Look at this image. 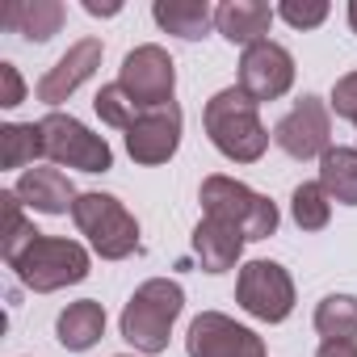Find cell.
Returning <instances> with one entry per match:
<instances>
[{
	"mask_svg": "<svg viewBox=\"0 0 357 357\" xmlns=\"http://www.w3.org/2000/svg\"><path fill=\"white\" fill-rule=\"evenodd\" d=\"M118 84H122L143 109L172 105V93H176V63H172V55H168L164 47L143 43V47H135V51L122 59Z\"/></svg>",
	"mask_w": 357,
	"mask_h": 357,
	"instance_id": "8",
	"label": "cell"
},
{
	"mask_svg": "<svg viewBox=\"0 0 357 357\" xmlns=\"http://www.w3.org/2000/svg\"><path fill=\"white\" fill-rule=\"evenodd\" d=\"M47 155L43 126L38 122H5L0 126V164L5 168H34V160Z\"/></svg>",
	"mask_w": 357,
	"mask_h": 357,
	"instance_id": "21",
	"label": "cell"
},
{
	"mask_svg": "<svg viewBox=\"0 0 357 357\" xmlns=\"http://www.w3.org/2000/svg\"><path fill=\"white\" fill-rule=\"evenodd\" d=\"M181 311H185V290H181V282H172V278H147V282L130 294V303L122 307V319H118L122 340H126L135 353L155 357V353L168 349L172 324L181 319Z\"/></svg>",
	"mask_w": 357,
	"mask_h": 357,
	"instance_id": "2",
	"label": "cell"
},
{
	"mask_svg": "<svg viewBox=\"0 0 357 357\" xmlns=\"http://www.w3.org/2000/svg\"><path fill=\"white\" fill-rule=\"evenodd\" d=\"M328 109H332L336 118L357 122V72H349V76H340V80L332 84V101H328Z\"/></svg>",
	"mask_w": 357,
	"mask_h": 357,
	"instance_id": "26",
	"label": "cell"
},
{
	"mask_svg": "<svg viewBox=\"0 0 357 357\" xmlns=\"http://www.w3.org/2000/svg\"><path fill=\"white\" fill-rule=\"evenodd\" d=\"M9 269L17 273V282L34 294H55L63 286H76L89 278L93 257L84 244L63 240V236H38L17 261H9Z\"/></svg>",
	"mask_w": 357,
	"mask_h": 357,
	"instance_id": "3",
	"label": "cell"
},
{
	"mask_svg": "<svg viewBox=\"0 0 357 357\" xmlns=\"http://www.w3.org/2000/svg\"><path fill=\"white\" fill-rule=\"evenodd\" d=\"M236 303L261 324H282L294 311V278L278 261H248L236 278Z\"/></svg>",
	"mask_w": 357,
	"mask_h": 357,
	"instance_id": "7",
	"label": "cell"
},
{
	"mask_svg": "<svg viewBox=\"0 0 357 357\" xmlns=\"http://www.w3.org/2000/svg\"><path fill=\"white\" fill-rule=\"evenodd\" d=\"M244 244H248L244 231L231 227V223H223V219L202 215V223L194 227V257H198V265H202L206 273H227V269H236L240 257H244Z\"/></svg>",
	"mask_w": 357,
	"mask_h": 357,
	"instance_id": "15",
	"label": "cell"
},
{
	"mask_svg": "<svg viewBox=\"0 0 357 357\" xmlns=\"http://www.w3.org/2000/svg\"><path fill=\"white\" fill-rule=\"evenodd\" d=\"M315 332L324 340H357V298L353 294H328L315 307Z\"/></svg>",
	"mask_w": 357,
	"mask_h": 357,
	"instance_id": "22",
	"label": "cell"
},
{
	"mask_svg": "<svg viewBox=\"0 0 357 357\" xmlns=\"http://www.w3.org/2000/svg\"><path fill=\"white\" fill-rule=\"evenodd\" d=\"M278 9L261 5V0H227V5L215 9V30L231 43V47H252V43H265L269 26H273Z\"/></svg>",
	"mask_w": 357,
	"mask_h": 357,
	"instance_id": "16",
	"label": "cell"
},
{
	"mask_svg": "<svg viewBox=\"0 0 357 357\" xmlns=\"http://www.w3.org/2000/svg\"><path fill=\"white\" fill-rule=\"evenodd\" d=\"M315 357H357V340H324Z\"/></svg>",
	"mask_w": 357,
	"mask_h": 357,
	"instance_id": "28",
	"label": "cell"
},
{
	"mask_svg": "<svg viewBox=\"0 0 357 357\" xmlns=\"http://www.w3.org/2000/svg\"><path fill=\"white\" fill-rule=\"evenodd\" d=\"M13 194L22 198V206H30L38 215H68L80 198L76 185L68 181V172H59V168H26L17 176Z\"/></svg>",
	"mask_w": 357,
	"mask_h": 357,
	"instance_id": "14",
	"label": "cell"
},
{
	"mask_svg": "<svg viewBox=\"0 0 357 357\" xmlns=\"http://www.w3.org/2000/svg\"><path fill=\"white\" fill-rule=\"evenodd\" d=\"M72 223L101 261H126L130 252H139V219L114 194H80L72 206Z\"/></svg>",
	"mask_w": 357,
	"mask_h": 357,
	"instance_id": "5",
	"label": "cell"
},
{
	"mask_svg": "<svg viewBox=\"0 0 357 357\" xmlns=\"http://www.w3.org/2000/svg\"><path fill=\"white\" fill-rule=\"evenodd\" d=\"M278 17L294 30H315L328 22V5L324 0H282L278 5Z\"/></svg>",
	"mask_w": 357,
	"mask_h": 357,
	"instance_id": "25",
	"label": "cell"
},
{
	"mask_svg": "<svg viewBox=\"0 0 357 357\" xmlns=\"http://www.w3.org/2000/svg\"><path fill=\"white\" fill-rule=\"evenodd\" d=\"M101 55H105V47H101V38H80V43H72L59 59H55V68H47L43 72V80H38V101L43 105H63L97 68H101Z\"/></svg>",
	"mask_w": 357,
	"mask_h": 357,
	"instance_id": "13",
	"label": "cell"
},
{
	"mask_svg": "<svg viewBox=\"0 0 357 357\" xmlns=\"http://www.w3.org/2000/svg\"><path fill=\"white\" fill-rule=\"evenodd\" d=\"M93 109H97V118L105 122V126H114V130H130L147 109L114 80V84H101V93L93 97Z\"/></svg>",
	"mask_w": 357,
	"mask_h": 357,
	"instance_id": "24",
	"label": "cell"
},
{
	"mask_svg": "<svg viewBox=\"0 0 357 357\" xmlns=\"http://www.w3.org/2000/svg\"><path fill=\"white\" fill-rule=\"evenodd\" d=\"M84 13H93V17H118L122 5H118V0H105V5H101V0H84Z\"/></svg>",
	"mask_w": 357,
	"mask_h": 357,
	"instance_id": "29",
	"label": "cell"
},
{
	"mask_svg": "<svg viewBox=\"0 0 357 357\" xmlns=\"http://www.w3.org/2000/svg\"><path fill=\"white\" fill-rule=\"evenodd\" d=\"M290 219L298 231H324L328 219H332V198L324 194L319 181H303L294 194H290Z\"/></svg>",
	"mask_w": 357,
	"mask_h": 357,
	"instance_id": "23",
	"label": "cell"
},
{
	"mask_svg": "<svg viewBox=\"0 0 357 357\" xmlns=\"http://www.w3.org/2000/svg\"><path fill=\"white\" fill-rule=\"evenodd\" d=\"M349 26H353V34H357V0H349Z\"/></svg>",
	"mask_w": 357,
	"mask_h": 357,
	"instance_id": "30",
	"label": "cell"
},
{
	"mask_svg": "<svg viewBox=\"0 0 357 357\" xmlns=\"http://www.w3.org/2000/svg\"><path fill=\"white\" fill-rule=\"evenodd\" d=\"M198 202H202V211H206L211 219H223V223L240 227L244 240H269V236L278 231V223H282L273 198L248 190L244 181L223 176V172H215V176H206V181H202Z\"/></svg>",
	"mask_w": 357,
	"mask_h": 357,
	"instance_id": "4",
	"label": "cell"
},
{
	"mask_svg": "<svg viewBox=\"0 0 357 357\" xmlns=\"http://www.w3.org/2000/svg\"><path fill=\"white\" fill-rule=\"evenodd\" d=\"M151 17L164 34L172 38H185V43H198L211 34L215 26V9L206 0H155L151 5Z\"/></svg>",
	"mask_w": 357,
	"mask_h": 357,
	"instance_id": "19",
	"label": "cell"
},
{
	"mask_svg": "<svg viewBox=\"0 0 357 357\" xmlns=\"http://www.w3.org/2000/svg\"><path fill=\"white\" fill-rule=\"evenodd\" d=\"M319 185L332 202L357 206V147H328L319 155Z\"/></svg>",
	"mask_w": 357,
	"mask_h": 357,
	"instance_id": "20",
	"label": "cell"
},
{
	"mask_svg": "<svg viewBox=\"0 0 357 357\" xmlns=\"http://www.w3.org/2000/svg\"><path fill=\"white\" fill-rule=\"evenodd\" d=\"M38 126H43V147H47L51 164L80 168V172H109L114 168V151H109L105 135H93L80 118L51 109Z\"/></svg>",
	"mask_w": 357,
	"mask_h": 357,
	"instance_id": "6",
	"label": "cell"
},
{
	"mask_svg": "<svg viewBox=\"0 0 357 357\" xmlns=\"http://www.w3.org/2000/svg\"><path fill=\"white\" fill-rule=\"evenodd\" d=\"M190 357H269L265 340L223 311H202L185 332Z\"/></svg>",
	"mask_w": 357,
	"mask_h": 357,
	"instance_id": "10",
	"label": "cell"
},
{
	"mask_svg": "<svg viewBox=\"0 0 357 357\" xmlns=\"http://www.w3.org/2000/svg\"><path fill=\"white\" fill-rule=\"evenodd\" d=\"M0 84H5V97H0L5 109H13V105L26 101V80H22V72L13 63H0Z\"/></svg>",
	"mask_w": 357,
	"mask_h": 357,
	"instance_id": "27",
	"label": "cell"
},
{
	"mask_svg": "<svg viewBox=\"0 0 357 357\" xmlns=\"http://www.w3.org/2000/svg\"><path fill=\"white\" fill-rule=\"evenodd\" d=\"M240 89H244L257 105L286 97V93L294 89V55H290L282 43H273V38L252 43V47L240 55Z\"/></svg>",
	"mask_w": 357,
	"mask_h": 357,
	"instance_id": "11",
	"label": "cell"
},
{
	"mask_svg": "<svg viewBox=\"0 0 357 357\" xmlns=\"http://www.w3.org/2000/svg\"><path fill=\"white\" fill-rule=\"evenodd\" d=\"M353 126H357V122H353Z\"/></svg>",
	"mask_w": 357,
	"mask_h": 357,
	"instance_id": "31",
	"label": "cell"
},
{
	"mask_svg": "<svg viewBox=\"0 0 357 357\" xmlns=\"http://www.w3.org/2000/svg\"><path fill=\"white\" fill-rule=\"evenodd\" d=\"M202 126H206L215 151L227 155V160H236V164H257V160L269 151V139H273L269 126L261 122V105H257L240 84L219 89V93L206 101Z\"/></svg>",
	"mask_w": 357,
	"mask_h": 357,
	"instance_id": "1",
	"label": "cell"
},
{
	"mask_svg": "<svg viewBox=\"0 0 357 357\" xmlns=\"http://www.w3.org/2000/svg\"><path fill=\"white\" fill-rule=\"evenodd\" d=\"M181 147V109L172 105H160V109H147L130 130H126V151L135 164H168Z\"/></svg>",
	"mask_w": 357,
	"mask_h": 357,
	"instance_id": "12",
	"label": "cell"
},
{
	"mask_svg": "<svg viewBox=\"0 0 357 357\" xmlns=\"http://www.w3.org/2000/svg\"><path fill=\"white\" fill-rule=\"evenodd\" d=\"M68 22V9L59 0H13V5L0 13V26L22 34L26 43H51Z\"/></svg>",
	"mask_w": 357,
	"mask_h": 357,
	"instance_id": "17",
	"label": "cell"
},
{
	"mask_svg": "<svg viewBox=\"0 0 357 357\" xmlns=\"http://www.w3.org/2000/svg\"><path fill=\"white\" fill-rule=\"evenodd\" d=\"M55 336L68 353H84L93 349L101 336H105V307L97 298H80V303H68L55 319Z\"/></svg>",
	"mask_w": 357,
	"mask_h": 357,
	"instance_id": "18",
	"label": "cell"
},
{
	"mask_svg": "<svg viewBox=\"0 0 357 357\" xmlns=\"http://www.w3.org/2000/svg\"><path fill=\"white\" fill-rule=\"evenodd\" d=\"M273 143L290 155V160H319L332 147V109L319 97H303L290 105V114L278 118L273 126Z\"/></svg>",
	"mask_w": 357,
	"mask_h": 357,
	"instance_id": "9",
	"label": "cell"
}]
</instances>
